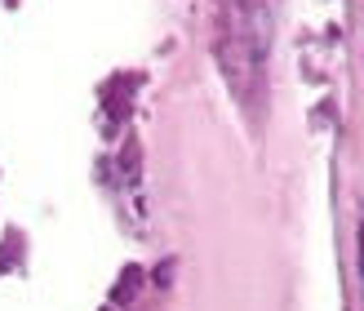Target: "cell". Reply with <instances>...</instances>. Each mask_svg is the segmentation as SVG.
<instances>
[]
</instances>
